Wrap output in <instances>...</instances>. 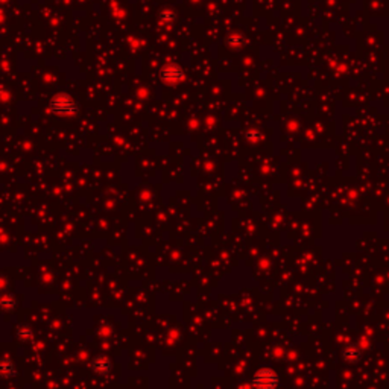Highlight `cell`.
<instances>
[{
    "label": "cell",
    "mask_w": 389,
    "mask_h": 389,
    "mask_svg": "<svg viewBox=\"0 0 389 389\" xmlns=\"http://www.w3.org/2000/svg\"><path fill=\"white\" fill-rule=\"evenodd\" d=\"M256 389H276L278 386V374L270 368H260L252 376Z\"/></svg>",
    "instance_id": "cell-1"
},
{
    "label": "cell",
    "mask_w": 389,
    "mask_h": 389,
    "mask_svg": "<svg viewBox=\"0 0 389 389\" xmlns=\"http://www.w3.org/2000/svg\"><path fill=\"white\" fill-rule=\"evenodd\" d=\"M360 356H362V353H360V350L356 346V345H348L344 352H342V358L346 360V362H350V364H354V362H358L359 359H360Z\"/></svg>",
    "instance_id": "cell-2"
}]
</instances>
